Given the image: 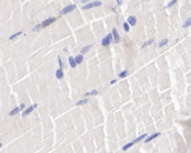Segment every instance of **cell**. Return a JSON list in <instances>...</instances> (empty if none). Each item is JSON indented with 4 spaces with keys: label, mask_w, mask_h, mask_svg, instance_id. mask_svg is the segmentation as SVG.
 <instances>
[{
    "label": "cell",
    "mask_w": 191,
    "mask_h": 153,
    "mask_svg": "<svg viewBox=\"0 0 191 153\" xmlns=\"http://www.w3.org/2000/svg\"><path fill=\"white\" fill-rule=\"evenodd\" d=\"M112 41V34H107L103 40H101V45L103 46H109Z\"/></svg>",
    "instance_id": "cell-3"
},
{
    "label": "cell",
    "mask_w": 191,
    "mask_h": 153,
    "mask_svg": "<svg viewBox=\"0 0 191 153\" xmlns=\"http://www.w3.org/2000/svg\"><path fill=\"white\" fill-rule=\"evenodd\" d=\"M55 77H57V79H63V77H64L63 68H58V70H57V72H55Z\"/></svg>",
    "instance_id": "cell-8"
},
{
    "label": "cell",
    "mask_w": 191,
    "mask_h": 153,
    "mask_svg": "<svg viewBox=\"0 0 191 153\" xmlns=\"http://www.w3.org/2000/svg\"><path fill=\"white\" fill-rule=\"evenodd\" d=\"M152 43H153V39H150V40H147V41H145V43L143 44V47H146V46L151 45Z\"/></svg>",
    "instance_id": "cell-20"
},
{
    "label": "cell",
    "mask_w": 191,
    "mask_h": 153,
    "mask_svg": "<svg viewBox=\"0 0 191 153\" xmlns=\"http://www.w3.org/2000/svg\"><path fill=\"white\" fill-rule=\"evenodd\" d=\"M19 108H20V111H21V109H24V108H25V105H24V104H21V105L19 106Z\"/></svg>",
    "instance_id": "cell-25"
},
{
    "label": "cell",
    "mask_w": 191,
    "mask_h": 153,
    "mask_svg": "<svg viewBox=\"0 0 191 153\" xmlns=\"http://www.w3.org/2000/svg\"><path fill=\"white\" fill-rule=\"evenodd\" d=\"M168 43H169V40H168V39L165 38V39H163L162 41H159V44H158V46H159V47H163V46H165L166 44H168Z\"/></svg>",
    "instance_id": "cell-16"
},
{
    "label": "cell",
    "mask_w": 191,
    "mask_h": 153,
    "mask_svg": "<svg viewBox=\"0 0 191 153\" xmlns=\"http://www.w3.org/2000/svg\"><path fill=\"white\" fill-rule=\"evenodd\" d=\"M19 112H20V108H19V107H15V108H13V109H12V111L9 112L8 114H9V116H15V114H17V113H19Z\"/></svg>",
    "instance_id": "cell-12"
},
{
    "label": "cell",
    "mask_w": 191,
    "mask_h": 153,
    "mask_svg": "<svg viewBox=\"0 0 191 153\" xmlns=\"http://www.w3.org/2000/svg\"><path fill=\"white\" fill-rule=\"evenodd\" d=\"M69 63H70V66H71L72 68L77 67V64H76V60H74V58L70 57V58H69Z\"/></svg>",
    "instance_id": "cell-11"
},
{
    "label": "cell",
    "mask_w": 191,
    "mask_h": 153,
    "mask_svg": "<svg viewBox=\"0 0 191 153\" xmlns=\"http://www.w3.org/2000/svg\"><path fill=\"white\" fill-rule=\"evenodd\" d=\"M176 4H177V0H171V1L168 4V6H166V7H172L173 5H176Z\"/></svg>",
    "instance_id": "cell-22"
},
{
    "label": "cell",
    "mask_w": 191,
    "mask_h": 153,
    "mask_svg": "<svg viewBox=\"0 0 191 153\" xmlns=\"http://www.w3.org/2000/svg\"><path fill=\"white\" fill-rule=\"evenodd\" d=\"M112 38H113V41H115L116 44L119 43V34H118V32H117L116 28H113V31H112Z\"/></svg>",
    "instance_id": "cell-7"
},
{
    "label": "cell",
    "mask_w": 191,
    "mask_h": 153,
    "mask_svg": "<svg viewBox=\"0 0 191 153\" xmlns=\"http://www.w3.org/2000/svg\"><path fill=\"white\" fill-rule=\"evenodd\" d=\"M132 145H133V141H132V143H129V144H126L125 146H124V147H123V151H127V150H129V148H130Z\"/></svg>",
    "instance_id": "cell-19"
},
{
    "label": "cell",
    "mask_w": 191,
    "mask_h": 153,
    "mask_svg": "<svg viewBox=\"0 0 191 153\" xmlns=\"http://www.w3.org/2000/svg\"><path fill=\"white\" fill-rule=\"evenodd\" d=\"M21 34H23V32H21V31H20V32H17V33H14V34H12V36H9L8 39H9V40H13V39H15L17 36H21Z\"/></svg>",
    "instance_id": "cell-14"
},
{
    "label": "cell",
    "mask_w": 191,
    "mask_h": 153,
    "mask_svg": "<svg viewBox=\"0 0 191 153\" xmlns=\"http://www.w3.org/2000/svg\"><path fill=\"white\" fill-rule=\"evenodd\" d=\"M190 25H191V19H190V18H188V19H186V21H185V22L183 24V27H189Z\"/></svg>",
    "instance_id": "cell-18"
},
{
    "label": "cell",
    "mask_w": 191,
    "mask_h": 153,
    "mask_svg": "<svg viewBox=\"0 0 191 153\" xmlns=\"http://www.w3.org/2000/svg\"><path fill=\"white\" fill-rule=\"evenodd\" d=\"M145 137H146L145 134H143V135H140V137H138L137 139H135V140H133V144H136V143H138V141H140V140H143V139H144Z\"/></svg>",
    "instance_id": "cell-17"
},
{
    "label": "cell",
    "mask_w": 191,
    "mask_h": 153,
    "mask_svg": "<svg viewBox=\"0 0 191 153\" xmlns=\"http://www.w3.org/2000/svg\"><path fill=\"white\" fill-rule=\"evenodd\" d=\"M90 50H91V45L85 46V47H84V48L82 50V53H80V54H85V53H87V52H89Z\"/></svg>",
    "instance_id": "cell-13"
},
{
    "label": "cell",
    "mask_w": 191,
    "mask_h": 153,
    "mask_svg": "<svg viewBox=\"0 0 191 153\" xmlns=\"http://www.w3.org/2000/svg\"><path fill=\"white\" fill-rule=\"evenodd\" d=\"M1 147H2V144H1V143H0V148H1Z\"/></svg>",
    "instance_id": "cell-29"
},
{
    "label": "cell",
    "mask_w": 191,
    "mask_h": 153,
    "mask_svg": "<svg viewBox=\"0 0 191 153\" xmlns=\"http://www.w3.org/2000/svg\"><path fill=\"white\" fill-rule=\"evenodd\" d=\"M122 2H123V0H117V4H118V5H122Z\"/></svg>",
    "instance_id": "cell-26"
},
{
    "label": "cell",
    "mask_w": 191,
    "mask_h": 153,
    "mask_svg": "<svg viewBox=\"0 0 191 153\" xmlns=\"http://www.w3.org/2000/svg\"><path fill=\"white\" fill-rule=\"evenodd\" d=\"M87 1H89V0H83V2H87Z\"/></svg>",
    "instance_id": "cell-28"
},
{
    "label": "cell",
    "mask_w": 191,
    "mask_h": 153,
    "mask_svg": "<svg viewBox=\"0 0 191 153\" xmlns=\"http://www.w3.org/2000/svg\"><path fill=\"white\" fill-rule=\"evenodd\" d=\"M87 102H89L87 99H83V100H79L76 105H77V106H82V105H85V104H87Z\"/></svg>",
    "instance_id": "cell-15"
},
{
    "label": "cell",
    "mask_w": 191,
    "mask_h": 153,
    "mask_svg": "<svg viewBox=\"0 0 191 153\" xmlns=\"http://www.w3.org/2000/svg\"><path fill=\"white\" fill-rule=\"evenodd\" d=\"M111 85H113V84H116V80H111V82H110Z\"/></svg>",
    "instance_id": "cell-27"
},
{
    "label": "cell",
    "mask_w": 191,
    "mask_h": 153,
    "mask_svg": "<svg viewBox=\"0 0 191 153\" xmlns=\"http://www.w3.org/2000/svg\"><path fill=\"white\" fill-rule=\"evenodd\" d=\"M55 21V18H48V19H46V20H44L43 21V24H41V27H47V26H50L52 22H54Z\"/></svg>",
    "instance_id": "cell-5"
},
{
    "label": "cell",
    "mask_w": 191,
    "mask_h": 153,
    "mask_svg": "<svg viewBox=\"0 0 191 153\" xmlns=\"http://www.w3.org/2000/svg\"><path fill=\"white\" fill-rule=\"evenodd\" d=\"M159 134H160L159 132H156V133H153L152 135H150V137H149L147 139H145V143H149V141H151V140H153V139H156L157 137H159Z\"/></svg>",
    "instance_id": "cell-9"
},
{
    "label": "cell",
    "mask_w": 191,
    "mask_h": 153,
    "mask_svg": "<svg viewBox=\"0 0 191 153\" xmlns=\"http://www.w3.org/2000/svg\"><path fill=\"white\" fill-rule=\"evenodd\" d=\"M127 71H123L122 73H119V78H125V77H127Z\"/></svg>",
    "instance_id": "cell-21"
},
{
    "label": "cell",
    "mask_w": 191,
    "mask_h": 153,
    "mask_svg": "<svg viewBox=\"0 0 191 153\" xmlns=\"http://www.w3.org/2000/svg\"><path fill=\"white\" fill-rule=\"evenodd\" d=\"M98 6H101V2L98 1V0H96V1H92L90 4H86L83 9H90V8H93V7H98Z\"/></svg>",
    "instance_id": "cell-1"
},
{
    "label": "cell",
    "mask_w": 191,
    "mask_h": 153,
    "mask_svg": "<svg viewBox=\"0 0 191 153\" xmlns=\"http://www.w3.org/2000/svg\"><path fill=\"white\" fill-rule=\"evenodd\" d=\"M76 5L73 4V5H69V6H66V7H64L63 9H61V14H69V13H71L72 11H74L76 9Z\"/></svg>",
    "instance_id": "cell-2"
},
{
    "label": "cell",
    "mask_w": 191,
    "mask_h": 153,
    "mask_svg": "<svg viewBox=\"0 0 191 153\" xmlns=\"http://www.w3.org/2000/svg\"><path fill=\"white\" fill-rule=\"evenodd\" d=\"M97 93H98L97 91H92V92H89V93H87V95H96Z\"/></svg>",
    "instance_id": "cell-24"
},
{
    "label": "cell",
    "mask_w": 191,
    "mask_h": 153,
    "mask_svg": "<svg viewBox=\"0 0 191 153\" xmlns=\"http://www.w3.org/2000/svg\"><path fill=\"white\" fill-rule=\"evenodd\" d=\"M137 22V19L135 15H130L129 18H127V24L130 25V26H135Z\"/></svg>",
    "instance_id": "cell-6"
},
{
    "label": "cell",
    "mask_w": 191,
    "mask_h": 153,
    "mask_svg": "<svg viewBox=\"0 0 191 153\" xmlns=\"http://www.w3.org/2000/svg\"><path fill=\"white\" fill-rule=\"evenodd\" d=\"M124 29H125L126 32H129V31H130V25H129L127 22H125V24H124Z\"/></svg>",
    "instance_id": "cell-23"
},
{
    "label": "cell",
    "mask_w": 191,
    "mask_h": 153,
    "mask_svg": "<svg viewBox=\"0 0 191 153\" xmlns=\"http://www.w3.org/2000/svg\"><path fill=\"white\" fill-rule=\"evenodd\" d=\"M34 108H37V104H34V105H31L30 107H27V108H26V109H25V111L23 112V117L25 118V117H26V116H28L30 113H32V111H33Z\"/></svg>",
    "instance_id": "cell-4"
},
{
    "label": "cell",
    "mask_w": 191,
    "mask_h": 153,
    "mask_svg": "<svg viewBox=\"0 0 191 153\" xmlns=\"http://www.w3.org/2000/svg\"><path fill=\"white\" fill-rule=\"evenodd\" d=\"M74 60H76V64L78 65V64H82L83 60H84V57H83V54H79L78 57H76L74 58Z\"/></svg>",
    "instance_id": "cell-10"
}]
</instances>
